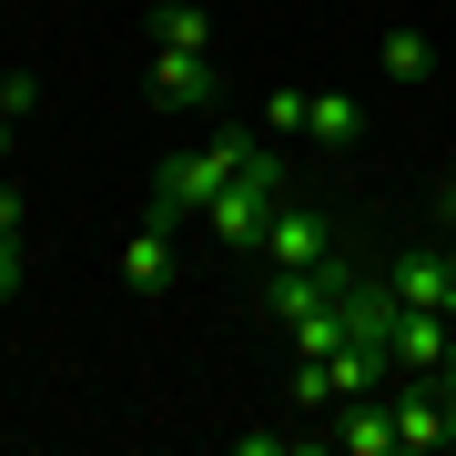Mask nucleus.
I'll return each instance as SVG.
<instances>
[{"label": "nucleus", "mask_w": 456, "mask_h": 456, "mask_svg": "<svg viewBox=\"0 0 456 456\" xmlns=\"http://www.w3.org/2000/svg\"><path fill=\"white\" fill-rule=\"evenodd\" d=\"M152 51H213V20L193 0H163V11H152Z\"/></svg>", "instance_id": "obj_11"}, {"label": "nucleus", "mask_w": 456, "mask_h": 456, "mask_svg": "<svg viewBox=\"0 0 456 456\" xmlns=\"http://www.w3.org/2000/svg\"><path fill=\"white\" fill-rule=\"evenodd\" d=\"M274 213H284V152L254 142L244 173L224 183V203H213L203 224H213V244H224V254H264V224H274Z\"/></svg>", "instance_id": "obj_1"}, {"label": "nucleus", "mask_w": 456, "mask_h": 456, "mask_svg": "<svg viewBox=\"0 0 456 456\" xmlns=\"http://www.w3.org/2000/svg\"><path fill=\"white\" fill-rule=\"evenodd\" d=\"M305 142L355 152V142H365V102H355V92H314V102H305Z\"/></svg>", "instance_id": "obj_9"}, {"label": "nucleus", "mask_w": 456, "mask_h": 456, "mask_svg": "<svg viewBox=\"0 0 456 456\" xmlns=\"http://www.w3.org/2000/svg\"><path fill=\"white\" fill-rule=\"evenodd\" d=\"M152 102H163V112L224 102V71H213V51H152Z\"/></svg>", "instance_id": "obj_5"}, {"label": "nucleus", "mask_w": 456, "mask_h": 456, "mask_svg": "<svg viewBox=\"0 0 456 456\" xmlns=\"http://www.w3.org/2000/svg\"><path fill=\"white\" fill-rule=\"evenodd\" d=\"M122 284L132 294H163L173 284V213H142V233L122 244Z\"/></svg>", "instance_id": "obj_8"}, {"label": "nucleus", "mask_w": 456, "mask_h": 456, "mask_svg": "<svg viewBox=\"0 0 456 456\" xmlns=\"http://www.w3.org/2000/svg\"><path fill=\"white\" fill-rule=\"evenodd\" d=\"M305 102H314V92H274L254 132H264V142H294V132H305Z\"/></svg>", "instance_id": "obj_14"}, {"label": "nucleus", "mask_w": 456, "mask_h": 456, "mask_svg": "<svg viewBox=\"0 0 456 456\" xmlns=\"http://www.w3.org/2000/svg\"><path fill=\"white\" fill-rule=\"evenodd\" d=\"M386 294H395V305H436V314H446V294H456V254H426V244L395 254V264H386Z\"/></svg>", "instance_id": "obj_7"}, {"label": "nucleus", "mask_w": 456, "mask_h": 456, "mask_svg": "<svg viewBox=\"0 0 456 456\" xmlns=\"http://www.w3.org/2000/svg\"><path fill=\"white\" fill-rule=\"evenodd\" d=\"M456 355V325H446V314L436 305H395V365H406V375H436Z\"/></svg>", "instance_id": "obj_6"}, {"label": "nucleus", "mask_w": 456, "mask_h": 456, "mask_svg": "<svg viewBox=\"0 0 456 456\" xmlns=\"http://www.w3.org/2000/svg\"><path fill=\"white\" fill-rule=\"evenodd\" d=\"M436 203H446V224H456V183H446V193H436Z\"/></svg>", "instance_id": "obj_18"}, {"label": "nucleus", "mask_w": 456, "mask_h": 456, "mask_svg": "<svg viewBox=\"0 0 456 456\" xmlns=\"http://www.w3.org/2000/svg\"><path fill=\"white\" fill-rule=\"evenodd\" d=\"M20 264H31V254H20V233H0V305L20 294Z\"/></svg>", "instance_id": "obj_15"}, {"label": "nucleus", "mask_w": 456, "mask_h": 456, "mask_svg": "<svg viewBox=\"0 0 456 456\" xmlns=\"http://www.w3.org/2000/svg\"><path fill=\"white\" fill-rule=\"evenodd\" d=\"M335 365V406H345V395H375V375H386L395 355H386V345H345V355H325Z\"/></svg>", "instance_id": "obj_12"}, {"label": "nucleus", "mask_w": 456, "mask_h": 456, "mask_svg": "<svg viewBox=\"0 0 456 456\" xmlns=\"http://www.w3.org/2000/svg\"><path fill=\"white\" fill-rule=\"evenodd\" d=\"M0 163H11V112H0Z\"/></svg>", "instance_id": "obj_17"}, {"label": "nucleus", "mask_w": 456, "mask_h": 456, "mask_svg": "<svg viewBox=\"0 0 456 456\" xmlns=\"http://www.w3.org/2000/svg\"><path fill=\"white\" fill-rule=\"evenodd\" d=\"M446 325H456V294H446Z\"/></svg>", "instance_id": "obj_19"}, {"label": "nucleus", "mask_w": 456, "mask_h": 456, "mask_svg": "<svg viewBox=\"0 0 456 456\" xmlns=\"http://www.w3.org/2000/svg\"><path fill=\"white\" fill-rule=\"evenodd\" d=\"M386 82H436V41L426 31H386Z\"/></svg>", "instance_id": "obj_13"}, {"label": "nucleus", "mask_w": 456, "mask_h": 456, "mask_svg": "<svg viewBox=\"0 0 456 456\" xmlns=\"http://www.w3.org/2000/svg\"><path fill=\"white\" fill-rule=\"evenodd\" d=\"M264 264H294V274H314V264H335V224H325V213H305V203L284 193V213L264 224Z\"/></svg>", "instance_id": "obj_4"}, {"label": "nucleus", "mask_w": 456, "mask_h": 456, "mask_svg": "<svg viewBox=\"0 0 456 456\" xmlns=\"http://www.w3.org/2000/svg\"><path fill=\"white\" fill-rule=\"evenodd\" d=\"M345 456H395V416L375 406V395H345V426H335Z\"/></svg>", "instance_id": "obj_10"}, {"label": "nucleus", "mask_w": 456, "mask_h": 456, "mask_svg": "<svg viewBox=\"0 0 456 456\" xmlns=\"http://www.w3.org/2000/svg\"><path fill=\"white\" fill-rule=\"evenodd\" d=\"M386 416H395V456H426V446H456V406L426 375H406V395H386Z\"/></svg>", "instance_id": "obj_3"}, {"label": "nucleus", "mask_w": 456, "mask_h": 456, "mask_svg": "<svg viewBox=\"0 0 456 456\" xmlns=\"http://www.w3.org/2000/svg\"><path fill=\"white\" fill-rule=\"evenodd\" d=\"M426 386H436V395H446V406H456V355H446V365H436V375H426Z\"/></svg>", "instance_id": "obj_16"}, {"label": "nucleus", "mask_w": 456, "mask_h": 456, "mask_svg": "<svg viewBox=\"0 0 456 456\" xmlns=\"http://www.w3.org/2000/svg\"><path fill=\"white\" fill-rule=\"evenodd\" d=\"M254 142H264V132H213L203 152H173V163L152 173V213H173V224H183V213H213V203H224V183L244 173Z\"/></svg>", "instance_id": "obj_2"}]
</instances>
